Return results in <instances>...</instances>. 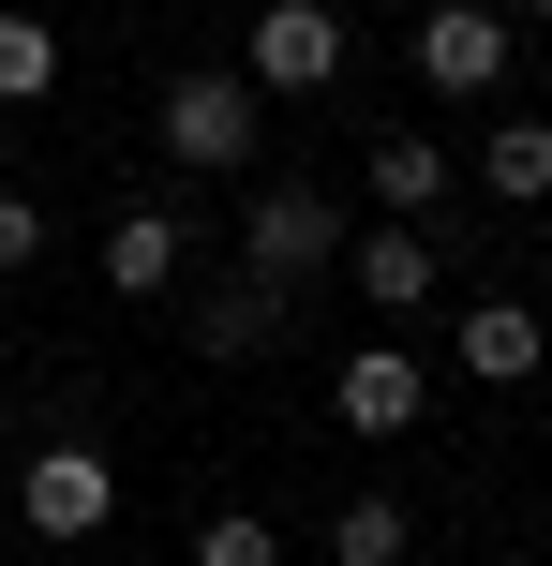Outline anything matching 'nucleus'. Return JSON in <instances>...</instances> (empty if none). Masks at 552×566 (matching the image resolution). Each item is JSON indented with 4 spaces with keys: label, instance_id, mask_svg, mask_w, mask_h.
Wrapping results in <instances>:
<instances>
[{
    "label": "nucleus",
    "instance_id": "obj_12",
    "mask_svg": "<svg viewBox=\"0 0 552 566\" xmlns=\"http://www.w3.org/2000/svg\"><path fill=\"white\" fill-rule=\"evenodd\" d=\"M374 195H388V224L434 209V195H448V149H434V135H388V149H374Z\"/></svg>",
    "mask_w": 552,
    "mask_h": 566
},
{
    "label": "nucleus",
    "instance_id": "obj_13",
    "mask_svg": "<svg viewBox=\"0 0 552 566\" xmlns=\"http://www.w3.org/2000/svg\"><path fill=\"white\" fill-rule=\"evenodd\" d=\"M60 90V45H45V15H0V105H45Z\"/></svg>",
    "mask_w": 552,
    "mask_h": 566
},
{
    "label": "nucleus",
    "instance_id": "obj_14",
    "mask_svg": "<svg viewBox=\"0 0 552 566\" xmlns=\"http://www.w3.org/2000/svg\"><path fill=\"white\" fill-rule=\"evenodd\" d=\"M329 552H344V566H404V507H388V492H344Z\"/></svg>",
    "mask_w": 552,
    "mask_h": 566
},
{
    "label": "nucleus",
    "instance_id": "obj_4",
    "mask_svg": "<svg viewBox=\"0 0 552 566\" xmlns=\"http://www.w3.org/2000/svg\"><path fill=\"white\" fill-rule=\"evenodd\" d=\"M105 507H119L105 448H30V537H105Z\"/></svg>",
    "mask_w": 552,
    "mask_h": 566
},
{
    "label": "nucleus",
    "instance_id": "obj_15",
    "mask_svg": "<svg viewBox=\"0 0 552 566\" xmlns=\"http://www.w3.org/2000/svg\"><path fill=\"white\" fill-rule=\"evenodd\" d=\"M195 566H284V552H269V522H254V507H225V522L195 537Z\"/></svg>",
    "mask_w": 552,
    "mask_h": 566
},
{
    "label": "nucleus",
    "instance_id": "obj_1",
    "mask_svg": "<svg viewBox=\"0 0 552 566\" xmlns=\"http://www.w3.org/2000/svg\"><path fill=\"white\" fill-rule=\"evenodd\" d=\"M165 149L179 165H254V75H165Z\"/></svg>",
    "mask_w": 552,
    "mask_h": 566
},
{
    "label": "nucleus",
    "instance_id": "obj_9",
    "mask_svg": "<svg viewBox=\"0 0 552 566\" xmlns=\"http://www.w3.org/2000/svg\"><path fill=\"white\" fill-rule=\"evenodd\" d=\"M538 343H552V328H538L523 298H478V313H464V373H478V388H523Z\"/></svg>",
    "mask_w": 552,
    "mask_h": 566
},
{
    "label": "nucleus",
    "instance_id": "obj_2",
    "mask_svg": "<svg viewBox=\"0 0 552 566\" xmlns=\"http://www.w3.org/2000/svg\"><path fill=\"white\" fill-rule=\"evenodd\" d=\"M239 239H254V283H299V269H329V254H344V209H329L314 179H269Z\"/></svg>",
    "mask_w": 552,
    "mask_h": 566
},
{
    "label": "nucleus",
    "instance_id": "obj_3",
    "mask_svg": "<svg viewBox=\"0 0 552 566\" xmlns=\"http://www.w3.org/2000/svg\"><path fill=\"white\" fill-rule=\"evenodd\" d=\"M344 75V15L329 0H269L254 15V90H329Z\"/></svg>",
    "mask_w": 552,
    "mask_h": 566
},
{
    "label": "nucleus",
    "instance_id": "obj_6",
    "mask_svg": "<svg viewBox=\"0 0 552 566\" xmlns=\"http://www.w3.org/2000/svg\"><path fill=\"white\" fill-rule=\"evenodd\" d=\"M418 75H434V90H508V15L434 0V15H418Z\"/></svg>",
    "mask_w": 552,
    "mask_h": 566
},
{
    "label": "nucleus",
    "instance_id": "obj_5",
    "mask_svg": "<svg viewBox=\"0 0 552 566\" xmlns=\"http://www.w3.org/2000/svg\"><path fill=\"white\" fill-rule=\"evenodd\" d=\"M329 402H344V432H374V448H388V432H404L418 402H434V373H418L404 343H358V358L329 373Z\"/></svg>",
    "mask_w": 552,
    "mask_h": 566
},
{
    "label": "nucleus",
    "instance_id": "obj_16",
    "mask_svg": "<svg viewBox=\"0 0 552 566\" xmlns=\"http://www.w3.org/2000/svg\"><path fill=\"white\" fill-rule=\"evenodd\" d=\"M0 269H45V209L30 195H0Z\"/></svg>",
    "mask_w": 552,
    "mask_h": 566
},
{
    "label": "nucleus",
    "instance_id": "obj_11",
    "mask_svg": "<svg viewBox=\"0 0 552 566\" xmlns=\"http://www.w3.org/2000/svg\"><path fill=\"white\" fill-rule=\"evenodd\" d=\"M478 179H493L508 209H523V195H552V119H493V149H478Z\"/></svg>",
    "mask_w": 552,
    "mask_h": 566
},
{
    "label": "nucleus",
    "instance_id": "obj_8",
    "mask_svg": "<svg viewBox=\"0 0 552 566\" xmlns=\"http://www.w3.org/2000/svg\"><path fill=\"white\" fill-rule=\"evenodd\" d=\"M344 269H358V298H374V313H418V298H434V239H418V224L344 239Z\"/></svg>",
    "mask_w": 552,
    "mask_h": 566
},
{
    "label": "nucleus",
    "instance_id": "obj_10",
    "mask_svg": "<svg viewBox=\"0 0 552 566\" xmlns=\"http://www.w3.org/2000/svg\"><path fill=\"white\" fill-rule=\"evenodd\" d=\"M105 283H119V298H165V283H179V224H165V209H119V224H105Z\"/></svg>",
    "mask_w": 552,
    "mask_h": 566
},
{
    "label": "nucleus",
    "instance_id": "obj_7",
    "mask_svg": "<svg viewBox=\"0 0 552 566\" xmlns=\"http://www.w3.org/2000/svg\"><path fill=\"white\" fill-rule=\"evenodd\" d=\"M269 343H284V283H209L195 298V358H269Z\"/></svg>",
    "mask_w": 552,
    "mask_h": 566
},
{
    "label": "nucleus",
    "instance_id": "obj_17",
    "mask_svg": "<svg viewBox=\"0 0 552 566\" xmlns=\"http://www.w3.org/2000/svg\"><path fill=\"white\" fill-rule=\"evenodd\" d=\"M538 15H552V0H538Z\"/></svg>",
    "mask_w": 552,
    "mask_h": 566
}]
</instances>
